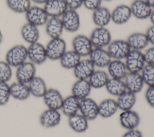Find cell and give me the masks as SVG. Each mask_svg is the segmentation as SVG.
<instances>
[{
	"label": "cell",
	"mask_w": 154,
	"mask_h": 137,
	"mask_svg": "<svg viewBox=\"0 0 154 137\" xmlns=\"http://www.w3.org/2000/svg\"><path fill=\"white\" fill-rule=\"evenodd\" d=\"M119 122L121 126L126 130L137 129L140 123V117L132 109L123 111L119 115Z\"/></svg>",
	"instance_id": "obj_15"
},
{
	"label": "cell",
	"mask_w": 154,
	"mask_h": 137,
	"mask_svg": "<svg viewBox=\"0 0 154 137\" xmlns=\"http://www.w3.org/2000/svg\"><path fill=\"white\" fill-rule=\"evenodd\" d=\"M31 2H34V4H39V5H41V4H46L49 0H31Z\"/></svg>",
	"instance_id": "obj_46"
},
{
	"label": "cell",
	"mask_w": 154,
	"mask_h": 137,
	"mask_svg": "<svg viewBox=\"0 0 154 137\" xmlns=\"http://www.w3.org/2000/svg\"><path fill=\"white\" fill-rule=\"evenodd\" d=\"M126 41L132 50L141 51L149 44V41L145 33L136 32L131 34Z\"/></svg>",
	"instance_id": "obj_28"
},
{
	"label": "cell",
	"mask_w": 154,
	"mask_h": 137,
	"mask_svg": "<svg viewBox=\"0 0 154 137\" xmlns=\"http://www.w3.org/2000/svg\"><path fill=\"white\" fill-rule=\"evenodd\" d=\"M60 110L47 108L40 115L39 122L45 128H52L57 126L61 122V114Z\"/></svg>",
	"instance_id": "obj_12"
},
{
	"label": "cell",
	"mask_w": 154,
	"mask_h": 137,
	"mask_svg": "<svg viewBox=\"0 0 154 137\" xmlns=\"http://www.w3.org/2000/svg\"><path fill=\"white\" fill-rule=\"evenodd\" d=\"M28 59L34 65H42L48 59L46 48L40 42L29 44L27 47Z\"/></svg>",
	"instance_id": "obj_7"
},
{
	"label": "cell",
	"mask_w": 154,
	"mask_h": 137,
	"mask_svg": "<svg viewBox=\"0 0 154 137\" xmlns=\"http://www.w3.org/2000/svg\"><path fill=\"white\" fill-rule=\"evenodd\" d=\"M131 17L130 7L125 4L117 5L111 11V21L116 25L125 24Z\"/></svg>",
	"instance_id": "obj_20"
},
{
	"label": "cell",
	"mask_w": 154,
	"mask_h": 137,
	"mask_svg": "<svg viewBox=\"0 0 154 137\" xmlns=\"http://www.w3.org/2000/svg\"><path fill=\"white\" fill-rule=\"evenodd\" d=\"M11 97L8 83L0 82V106L7 105Z\"/></svg>",
	"instance_id": "obj_39"
},
{
	"label": "cell",
	"mask_w": 154,
	"mask_h": 137,
	"mask_svg": "<svg viewBox=\"0 0 154 137\" xmlns=\"http://www.w3.org/2000/svg\"><path fill=\"white\" fill-rule=\"evenodd\" d=\"M72 48L81 57L87 56L94 48L89 37L84 34H78L72 41Z\"/></svg>",
	"instance_id": "obj_8"
},
{
	"label": "cell",
	"mask_w": 154,
	"mask_h": 137,
	"mask_svg": "<svg viewBox=\"0 0 154 137\" xmlns=\"http://www.w3.org/2000/svg\"><path fill=\"white\" fill-rule=\"evenodd\" d=\"M99 116L103 118H108L112 117L119 110L116 100L108 98L103 100L98 104Z\"/></svg>",
	"instance_id": "obj_26"
},
{
	"label": "cell",
	"mask_w": 154,
	"mask_h": 137,
	"mask_svg": "<svg viewBox=\"0 0 154 137\" xmlns=\"http://www.w3.org/2000/svg\"><path fill=\"white\" fill-rule=\"evenodd\" d=\"M95 70V67L89 58L81 59L73 69L74 76L77 79H88Z\"/></svg>",
	"instance_id": "obj_19"
},
{
	"label": "cell",
	"mask_w": 154,
	"mask_h": 137,
	"mask_svg": "<svg viewBox=\"0 0 154 137\" xmlns=\"http://www.w3.org/2000/svg\"><path fill=\"white\" fill-rule=\"evenodd\" d=\"M105 88L110 95L118 97L125 91L126 88L123 79L109 78Z\"/></svg>",
	"instance_id": "obj_35"
},
{
	"label": "cell",
	"mask_w": 154,
	"mask_h": 137,
	"mask_svg": "<svg viewBox=\"0 0 154 137\" xmlns=\"http://www.w3.org/2000/svg\"><path fill=\"white\" fill-rule=\"evenodd\" d=\"M10 89L11 97L19 101L27 100L31 96L28 85L17 81L10 85Z\"/></svg>",
	"instance_id": "obj_25"
},
{
	"label": "cell",
	"mask_w": 154,
	"mask_h": 137,
	"mask_svg": "<svg viewBox=\"0 0 154 137\" xmlns=\"http://www.w3.org/2000/svg\"><path fill=\"white\" fill-rule=\"evenodd\" d=\"M106 47L107 51L113 59H125L131 50L126 40L122 39L112 40Z\"/></svg>",
	"instance_id": "obj_3"
},
{
	"label": "cell",
	"mask_w": 154,
	"mask_h": 137,
	"mask_svg": "<svg viewBox=\"0 0 154 137\" xmlns=\"http://www.w3.org/2000/svg\"><path fill=\"white\" fill-rule=\"evenodd\" d=\"M109 79L108 73L103 70H94L88 79L92 88L100 89L105 87Z\"/></svg>",
	"instance_id": "obj_32"
},
{
	"label": "cell",
	"mask_w": 154,
	"mask_h": 137,
	"mask_svg": "<svg viewBox=\"0 0 154 137\" xmlns=\"http://www.w3.org/2000/svg\"><path fill=\"white\" fill-rule=\"evenodd\" d=\"M89 38L94 47L105 48L112 41L111 32L106 27H96L91 31Z\"/></svg>",
	"instance_id": "obj_4"
},
{
	"label": "cell",
	"mask_w": 154,
	"mask_h": 137,
	"mask_svg": "<svg viewBox=\"0 0 154 137\" xmlns=\"http://www.w3.org/2000/svg\"><path fill=\"white\" fill-rule=\"evenodd\" d=\"M79 112L88 121L94 120L99 116L98 103L89 97L81 100Z\"/></svg>",
	"instance_id": "obj_11"
},
{
	"label": "cell",
	"mask_w": 154,
	"mask_h": 137,
	"mask_svg": "<svg viewBox=\"0 0 154 137\" xmlns=\"http://www.w3.org/2000/svg\"><path fill=\"white\" fill-rule=\"evenodd\" d=\"M150 19V22L152 23V24L153 25H154V8H152V13L150 14V16L149 18Z\"/></svg>",
	"instance_id": "obj_47"
},
{
	"label": "cell",
	"mask_w": 154,
	"mask_h": 137,
	"mask_svg": "<svg viewBox=\"0 0 154 137\" xmlns=\"http://www.w3.org/2000/svg\"><path fill=\"white\" fill-rule=\"evenodd\" d=\"M140 73L145 85L154 86V65L146 64Z\"/></svg>",
	"instance_id": "obj_37"
},
{
	"label": "cell",
	"mask_w": 154,
	"mask_h": 137,
	"mask_svg": "<svg viewBox=\"0 0 154 137\" xmlns=\"http://www.w3.org/2000/svg\"><path fill=\"white\" fill-rule=\"evenodd\" d=\"M88 120L79 112L68 117V124L72 130L76 133H84L88 128Z\"/></svg>",
	"instance_id": "obj_30"
},
{
	"label": "cell",
	"mask_w": 154,
	"mask_h": 137,
	"mask_svg": "<svg viewBox=\"0 0 154 137\" xmlns=\"http://www.w3.org/2000/svg\"><path fill=\"white\" fill-rule=\"evenodd\" d=\"M129 7L132 16L139 20L149 18L152 10V8L144 0H134Z\"/></svg>",
	"instance_id": "obj_16"
},
{
	"label": "cell",
	"mask_w": 154,
	"mask_h": 137,
	"mask_svg": "<svg viewBox=\"0 0 154 137\" xmlns=\"http://www.w3.org/2000/svg\"><path fill=\"white\" fill-rule=\"evenodd\" d=\"M28 85L31 95L37 98H42L48 90L45 80L38 76H35Z\"/></svg>",
	"instance_id": "obj_31"
},
{
	"label": "cell",
	"mask_w": 154,
	"mask_h": 137,
	"mask_svg": "<svg viewBox=\"0 0 154 137\" xmlns=\"http://www.w3.org/2000/svg\"><path fill=\"white\" fill-rule=\"evenodd\" d=\"M145 99L147 104L154 108V86L148 87L145 92Z\"/></svg>",
	"instance_id": "obj_42"
},
{
	"label": "cell",
	"mask_w": 154,
	"mask_h": 137,
	"mask_svg": "<svg viewBox=\"0 0 154 137\" xmlns=\"http://www.w3.org/2000/svg\"><path fill=\"white\" fill-rule=\"evenodd\" d=\"M15 76L16 81L28 84L36 76V67L33 63L26 61L16 67Z\"/></svg>",
	"instance_id": "obj_9"
},
{
	"label": "cell",
	"mask_w": 154,
	"mask_h": 137,
	"mask_svg": "<svg viewBox=\"0 0 154 137\" xmlns=\"http://www.w3.org/2000/svg\"><path fill=\"white\" fill-rule=\"evenodd\" d=\"M92 20L96 27H106L111 21V11L108 8L100 6L93 11Z\"/></svg>",
	"instance_id": "obj_22"
},
{
	"label": "cell",
	"mask_w": 154,
	"mask_h": 137,
	"mask_svg": "<svg viewBox=\"0 0 154 137\" xmlns=\"http://www.w3.org/2000/svg\"><path fill=\"white\" fill-rule=\"evenodd\" d=\"M66 41L61 37L51 38L45 46L48 59L52 61L59 60L67 50Z\"/></svg>",
	"instance_id": "obj_2"
},
{
	"label": "cell",
	"mask_w": 154,
	"mask_h": 137,
	"mask_svg": "<svg viewBox=\"0 0 154 137\" xmlns=\"http://www.w3.org/2000/svg\"><path fill=\"white\" fill-rule=\"evenodd\" d=\"M126 90L135 94L140 93L145 85L140 73L128 72L123 79Z\"/></svg>",
	"instance_id": "obj_17"
},
{
	"label": "cell",
	"mask_w": 154,
	"mask_h": 137,
	"mask_svg": "<svg viewBox=\"0 0 154 137\" xmlns=\"http://www.w3.org/2000/svg\"><path fill=\"white\" fill-rule=\"evenodd\" d=\"M103 1H112V0H103Z\"/></svg>",
	"instance_id": "obj_50"
},
{
	"label": "cell",
	"mask_w": 154,
	"mask_h": 137,
	"mask_svg": "<svg viewBox=\"0 0 154 137\" xmlns=\"http://www.w3.org/2000/svg\"><path fill=\"white\" fill-rule=\"evenodd\" d=\"M91 89L88 79H77L72 87L71 92L73 96L81 100L89 97Z\"/></svg>",
	"instance_id": "obj_23"
},
{
	"label": "cell",
	"mask_w": 154,
	"mask_h": 137,
	"mask_svg": "<svg viewBox=\"0 0 154 137\" xmlns=\"http://www.w3.org/2000/svg\"><path fill=\"white\" fill-rule=\"evenodd\" d=\"M125 60L128 72L140 73L146 64L143 52L140 50L131 49Z\"/></svg>",
	"instance_id": "obj_5"
},
{
	"label": "cell",
	"mask_w": 154,
	"mask_h": 137,
	"mask_svg": "<svg viewBox=\"0 0 154 137\" xmlns=\"http://www.w3.org/2000/svg\"><path fill=\"white\" fill-rule=\"evenodd\" d=\"M42 98L47 108L60 110L64 97L58 90L54 88H48Z\"/></svg>",
	"instance_id": "obj_14"
},
{
	"label": "cell",
	"mask_w": 154,
	"mask_h": 137,
	"mask_svg": "<svg viewBox=\"0 0 154 137\" xmlns=\"http://www.w3.org/2000/svg\"><path fill=\"white\" fill-rule=\"evenodd\" d=\"M26 22L37 27L45 25L49 17L43 7L32 6L25 13Z\"/></svg>",
	"instance_id": "obj_6"
},
{
	"label": "cell",
	"mask_w": 154,
	"mask_h": 137,
	"mask_svg": "<svg viewBox=\"0 0 154 137\" xmlns=\"http://www.w3.org/2000/svg\"><path fill=\"white\" fill-rule=\"evenodd\" d=\"M64 30L60 17H49L45 24V31L50 38L61 37Z\"/></svg>",
	"instance_id": "obj_24"
},
{
	"label": "cell",
	"mask_w": 154,
	"mask_h": 137,
	"mask_svg": "<svg viewBox=\"0 0 154 137\" xmlns=\"http://www.w3.org/2000/svg\"><path fill=\"white\" fill-rule=\"evenodd\" d=\"M64 29L69 32H77L81 26L80 16L76 10L68 9L60 17Z\"/></svg>",
	"instance_id": "obj_10"
},
{
	"label": "cell",
	"mask_w": 154,
	"mask_h": 137,
	"mask_svg": "<svg viewBox=\"0 0 154 137\" xmlns=\"http://www.w3.org/2000/svg\"><path fill=\"white\" fill-rule=\"evenodd\" d=\"M122 137H143L141 132L137 129L127 130Z\"/></svg>",
	"instance_id": "obj_44"
},
{
	"label": "cell",
	"mask_w": 154,
	"mask_h": 137,
	"mask_svg": "<svg viewBox=\"0 0 154 137\" xmlns=\"http://www.w3.org/2000/svg\"><path fill=\"white\" fill-rule=\"evenodd\" d=\"M116 102L119 109L122 111L132 109L137 102L136 94L126 90L117 97Z\"/></svg>",
	"instance_id": "obj_33"
},
{
	"label": "cell",
	"mask_w": 154,
	"mask_h": 137,
	"mask_svg": "<svg viewBox=\"0 0 154 137\" xmlns=\"http://www.w3.org/2000/svg\"><path fill=\"white\" fill-rule=\"evenodd\" d=\"M81 56L73 50H66L59 59L61 66L67 70L73 69L81 61Z\"/></svg>",
	"instance_id": "obj_34"
},
{
	"label": "cell",
	"mask_w": 154,
	"mask_h": 137,
	"mask_svg": "<svg viewBox=\"0 0 154 137\" xmlns=\"http://www.w3.org/2000/svg\"><path fill=\"white\" fill-rule=\"evenodd\" d=\"M43 8L49 17H61L68 10L64 0H49Z\"/></svg>",
	"instance_id": "obj_18"
},
{
	"label": "cell",
	"mask_w": 154,
	"mask_h": 137,
	"mask_svg": "<svg viewBox=\"0 0 154 137\" xmlns=\"http://www.w3.org/2000/svg\"><path fill=\"white\" fill-rule=\"evenodd\" d=\"M152 8H154V0H144Z\"/></svg>",
	"instance_id": "obj_48"
},
{
	"label": "cell",
	"mask_w": 154,
	"mask_h": 137,
	"mask_svg": "<svg viewBox=\"0 0 154 137\" xmlns=\"http://www.w3.org/2000/svg\"><path fill=\"white\" fill-rule=\"evenodd\" d=\"M68 9L76 10L83 5L84 0H64Z\"/></svg>",
	"instance_id": "obj_43"
},
{
	"label": "cell",
	"mask_w": 154,
	"mask_h": 137,
	"mask_svg": "<svg viewBox=\"0 0 154 137\" xmlns=\"http://www.w3.org/2000/svg\"><path fill=\"white\" fill-rule=\"evenodd\" d=\"M79 102L78 99L70 94L64 98L60 110L64 115L69 117L79 112Z\"/></svg>",
	"instance_id": "obj_29"
},
{
	"label": "cell",
	"mask_w": 154,
	"mask_h": 137,
	"mask_svg": "<svg viewBox=\"0 0 154 137\" xmlns=\"http://www.w3.org/2000/svg\"><path fill=\"white\" fill-rule=\"evenodd\" d=\"M28 59L27 47L23 44L11 47L5 54V61L12 67H17Z\"/></svg>",
	"instance_id": "obj_1"
},
{
	"label": "cell",
	"mask_w": 154,
	"mask_h": 137,
	"mask_svg": "<svg viewBox=\"0 0 154 137\" xmlns=\"http://www.w3.org/2000/svg\"><path fill=\"white\" fill-rule=\"evenodd\" d=\"M103 0H84L83 5L88 10L94 11L101 6Z\"/></svg>",
	"instance_id": "obj_40"
},
{
	"label": "cell",
	"mask_w": 154,
	"mask_h": 137,
	"mask_svg": "<svg viewBox=\"0 0 154 137\" xmlns=\"http://www.w3.org/2000/svg\"><path fill=\"white\" fill-rule=\"evenodd\" d=\"M145 34L147 36L149 43L152 46H154V25H152L149 26L146 30Z\"/></svg>",
	"instance_id": "obj_45"
},
{
	"label": "cell",
	"mask_w": 154,
	"mask_h": 137,
	"mask_svg": "<svg viewBox=\"0 0 154 137\" xmlns=\"http://www.w3.org/2000/svg\"><path fill=\"white\" fill-rule=\"evenodd\" d=\"M20 35L26 43L31 44L38 41L40 31L37 26L26 22L20 28Z\"/></svg>",
	"instance_id": "obj_27"
},
{
	"label": "cell",
	"mask_w": 154,
	"mask_h": 137,
	"mask_svg": "<svg viewBox=\"0 0 154 137\" xmlns=\"http://www.w3.org/2000/svg\"><path fill=\"white\" fill-rule=\"evenodd\" d=\"M143 55L146 64L154 65V46L147 48Z\"/></svg>",
	"instance_id": "obj_41"
},
{
	"label": "cell",
	"mask_w": 154,
	"mask_h": 137,
	"mask_svg": "<svg viewBox=\"0 0 154 137\" xmlns=\"http://www.w3.org/2000/svg\"><path fill=\"white\" fill-rule=\"evenodd\" d=\"M88 56L94 67L100 68L106 67L112 59L108 52L105 48L94 47Z\"/></svg>",
	"instance_id": "obj_13"
},
{
	"label": "cell",
	"mask_w": 154,
	"mask_h": 137,
	"mask_svg": "<svg viewBox=\"0 0 154 137\" xmlns=\"http://www.w3.org/2000/svg\"><path fill=\"white\" fill-rule=\"evenodd\" d=\"M8 8L14 13L25 14L31 7V0H6Z\"/></svg>",
	"instance_id": "obj_36"
},
{
	"label": "cell",
	"mask_w": 154,
	"mask_h": 137,
	"mask_svg": "<svg viewBox=\"0 0 154 137\" xmlns=\"http://www.w3.org/2000/svg\"><path fill=\"white\" fill-rule=\"evenodd\" d=\"M3 40H4V35H3V34H2V31H1V29H0V44L2 43Z\"/></svg>",
	"instance_id": "obj_49"
},
{
	"label": "cell",
	"mask_w": 154,
	"mask_h": 137,
	"mask_svg": "<svg viewBox=\"0 0 154 137\" xmlns=\"http://www.w3.org/2000/svg\"><path fill=\"white\" fill-rule=\"evenodd\" d=\"M12 67L5 61H0V82H8L13 76Z\"/></svg>",
	"instance_id": "obj_38"
},
{
	"label": "cell",
	"mask_w": 154,
	"mask_h": 137,
	"mask_svg": "<svg viewBox=\"0 0 154 137\" xmlns=\"http://www.w3.org/2000/svg\"><path fill=\"white\" fill-rule=\"evenodd\" d=\"M108 74L110 78L123 79L128 73L125 61L112 59L108 65Z\"/></svg>",
	"instance_id": "obj_21"
}]
</instances>
